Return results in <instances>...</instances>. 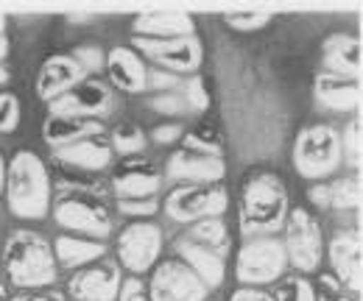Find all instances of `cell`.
<instances>
[{"label":"cell","mask_w":363,"mask_h":301,"mask_svg":"<svg viewBox=\"0 0 363 301\" xmlns=\"http://www.w3.org/2000/svg\"><path fill=\"white\" fill-rule=\"evenodd\" d=\"M6 201L9 212L20 220H40L50 210V178L43 159L34 151H17L6 168Z\"/></svg>","instance_id":"obj_1"},{"label":"cell","mask_w":363,"mask_h":301,"mask_svg":"<svg viewBox=\"0 0 363 301\" xmlns=\"http://www.w3.org/2000/svg\"><path fill=\"white\" fill-rule=\"evenodd\" d=\"M288 217V190L274 173H255L240 195V232L246 237H272Z\"/></svg>","instance_id":"obj_2"},{"label":"cell","mask_w":363,"mask_h":301,"mask_svg":"<svg viewBox=\"0 0 363 301\" xmlns=\"http://www.w3.org/2000/svg\"><path fill=\"white\" fill-rule=\"evenodd\" d=\"M3 262H6L11 285L20 290H45L59 279V265L53 259V249L48 246L45 237L28 229L9 234Z\"/></svg>","instance_id":"obj_3"},{"label":"cell","mask_w":363,"mask_h":301,"mask_svg":"<svg viewBox=\"0 0 363 301\" xmlns=\"http://www.w3.org/2000/svg\"><path fill=\"white\" fill-rule=\"evenodd\" d=\"M296 173L308 181H321L338 171L341 165V137L327 123H316L299 131L294 145Z\"/></svg>","instance_id":"obj_4"},{"label":"cell","mask_w":363,"mask_h":301,"mask_svg":"<svg viewBox=\"0 0 363 301\" xmlns=\"http://www.w3.org/2000/svg\"><path fill=\"white\" fill-rule=\"evenodd\" d=\"M282 229H285L282 249H285L288 265H294L299 273L318 271L321 259H324V234H321L316 217L305 207H294L285 217Z\"/></svg>","instance_id":"obj_5"},{"label":"cell","mask_w":363,"mask_h":301,"mask_svg":"<svg viewBox=\"0 0 363 301\" xmlns=\"http://www.w3.org/2000/svg\"><path fill=\"white\" fill-rule=\"evenodd\" d=\"M285 268H288L285 249L277 237H252L238 254L235 276L246 288H263L279 282L285 276Z\"/></svg>","instance_id":"obj_6"},{"label":"cell","mask_w":363,"mask_h":301,"mask_svg":"<svg viewBox=\"0 0 363 301\" xmlns=\"http://www.w3.org/2000/svg\"><path fill=\"white\" fill-rule=\"evenodd\" d=\"M165 212L177 223H199L207 217H221L227 212V190L221 184H182L168 193Z\"/></svg>","instance_id":"obj_7"},{"label":"cell","mask_w":363,"mask_h":301,"mask_svg":"<svg viewBox=\"0 0 363 301\" xmlns=\"http://www.w3.org/2000/svg\"><path fill=\"white\" fill-rule=\"evenodd\" d=\"M162 251V229L151 220L129 223L118 237V259L129 273H145Z\"/></svg>","instance_id":"obj_8"},{"label":"cell","mask_w":363,"mask_h":301,"mask_svg":"<svg viewBox=\"0 0 363 301\" xmlns=\"http://www.w3.org/2000/svg\"><path fill=\"white\" fill-rule=\"evenodd\" d=\"M53 217L62 229L67 232H79V237H87V240H104L109 232H112V217L109 212L84 195H70V198H62L53 210Z\"/></svg>","instance_id":"obj_9"},{"label":"cell","mask_w":363,"mask_h":301,"mask_svg":"<svg viewBox=\"0 0 363 301\" xmlns=\"http://www.w3.org/2000/svg\"><path fill=\"white\" fill-rule=\"evenodd\" d=\"M207 288L179 259H165L148 285V301H204Z\"/></svg>","instance_id":"obj_10"},{"label":"cell","mask_w":363,"mask_h":301,"mask_svg":"<svg viewBox=\"0 0 363 301\" xmlns=\"http://www.w3.org/2000/svg\"><path fill=\"white\" fill-rule=\"evenodd\" d=\"M135 47H140L148 62H154L160 70H165L171 76L193 73L201 64V45L196 37H179V40H140L135 37Z\"/></svg>","instance_id":"obj_11"},{"label":"cell","mask_w":363,"mask_h":301,"mask_svg":"<svg viewBox=\"0 0 363 301\" xmlns=\"http://www.w3.org/2000/svg\"><path fill=\"white\" fill-rule=\"evenodd\" d=\"M50 118H76V120H98L112 109V92L106 84L98 81H82L65 92L62 98L48 103Z\"/></svg>","instance_id":"obj_12"},{"label":"cell","mask_w":363,"mask_h":301,"mask_svg":"<svg viewBox=\"0 0 363 301\" xmlns=\"http://www.w3.org/2000/svg\"><path fill=\"white\" fill-rule=\"evenodd\" d=\"M121 271L109 259H98L70 279V296L76 301H115L121 290Z\"/></svg>","instance_id":"obj_13"},{"label":"cell","mask_w":363,"mask_h":301,"mask_svg":"<svg viewBox=\"0 0 363 301\" xmlns=\"http://www.w3.org/2000/svg\"><path fill=\"white\" fill-rule=\"evenodd\" d=\"M224 173H227V168H224L221 157H207V154H196V151H187V148L171 154V159L165 165V176L171 181L193 184V187L221 184Z\"/></svg>","instance_id":"obj_14"},{"label":"cell","mask_w":363,"mask_h":301,"mask_svg":"<svg viewBox=\"0 0 363 301\" xmlns=\"http://www.w3.org/2000/svg\"><path fill=\"white\" fill-rule=\"evenodd\" d=\"M327 257H330L335 279H338L347 290L361 293V232H358V229H352V232H350V229L338 232V234L330 240Z\"/></svg>","instance_id":"obj_15"},{"label":"cell","mask_w":363,"mask_h":301,"mask_svg":"<svg viewBox=\"0 0 363 301\" xmlns=\"http://www.w3.org/2000/svg\"><path fill=\"white\" fill-rule=\"evenodd\" d=\"M84 70L76 64V59L73 56H50L45 59V64H43V70H40V76H37V95L43 98V101H56V98H62L65 92H70L73 86H79L84 81Z\"/></svg>","instance_id":"obj_16"},{"label":"cell","mask_w":363,"mask_h":301,"mask_svg":"<svg viewBox=\"0 0 363 301\" xmlns=\"http://www.w3.org/2000/svg\"><path fill=\"white\" fill-rule=\"evenodd\" d=\"M106 73L121 92L140 95L148 89V67L132 47H112L106 53Z\"/></svg>","instance_id":"obj_17"},{"label":"cell","mask_w":363,"mask_h":301,"mask_svg":"<svg viewBox=\"0 0 363 301\" xmlns=\"http://www.w3.org/2000/svg\"><path fill=\"white\" fill-rule=\"evenodd\" d=\"M324 73L358 81L361 79V42L350 34H333L324 42Z\"/></svg>","instance_id":"obj_18"},{"label":"cell","mask_w":363,"mask_h":301,"mask_svg":"<svg viewBox=\"0 0 363 301\" xmlns=\"http://www.w3.org/2000/svg\"><path fill=\"white\" fill-rule=\"evenodd\" d=\"M135 34L140 40H179L193 37V17L187 11H151L135 20Z\"/></svg>","instance_id":"obj_19"},{"label":"cell","mask_w":363,"mask_h":301,"mask_svg":"<svg viewBox=\"0 0 363 301\" xmlns=\"http://www.w3.org/2000/svg\"><path fill=\"white\" fill-rule=\"evenodd\" d=\"M177 254H179V262H184V265L201 279V285H204L207 290L224 285V276H227L224 257L213 254V251L204 249V246H196V243L187 240V237H182L179 243H177Z\"/></svg>","instance_id":"obj_20"},{"label":"cell","mask_w":363,"mask_h":301,"mask_svg":"<svg viewBox=\"0 0 363 301\" xmlns=\"http://www.w3.org/2000/svg\"><path fill=\"white\" fill-rule=\"evenodd\" d=\"M162 187V178L154 168L145 165H126L115 173L112 178V190L118 195V201H140V198H157Z\"/></svg>","instance_id":"obj_21"},{"label":"cell","mask_w":363,"mask_h":301,"mask_svg":"<svg viewBox=\"0 0 363 301\" xmlns=\"http://www.w3.org/2000/svg\"><path fill=\"white\" fill-rule=\"evenodd\" d=\"M56 162L79 168V171H104L112 162V148L104 142V137H90V140H79L73 145H65L56 151Z\"/></svg>","instance_id":"obj_22"},{"label":"cell","mask_w":363,"mask_h":301,"mask_svg":"<svg viewBox=\"0 0 363 301\" xmlns=\"http://www.w3.org/2000/svg\"><path fill=\"white\" fill-rule=\"evenodd\" d=\"M316 101L330 112H358L361 106V84L347 81L330 73H321L316 79Z\"/></svg>","instance_id":"obj_23"},{"label":"cell","mask_w":363,"mask_h":301,"mask_svg":"<svg viewBox=\"0 0 363 301\" xmlns=\"http://www.w3.org/2000/svg\"><path fill=\"white\" fill-rule=\"evenodd\" d=\"M106 246L101 240H87V237H73V234H62L53 243V259L62 268H87L92 262L104 259Z\"/></svg>","instance_id":"obj_24"},{"label":"cell","mask_w":363,"mask_h":301,"mask_svg":"<svg viewBox=\"0 0 363 301\" xmlns=\"http://www.w3.org/2000/svg\"><path fill=\"white\" fill-rule=\"evenodd\" d=\"M45 142L59 151L65 145H73L79 140H90V137H101L104 134V123L101 120H76V118H48L45 126Z\"/></svg>","instance_id":"obj_25"},{"label":"cell","mask_w":363,"mask_h":301,"mask_svg":"<svg viewBox=\"0 0 363 301\" xmlns=\"http://www.w3.org/2000/svg\"><path fill=\"white\" fill-rule=\"evenodd\" d=\"M187 240H193L196 246H204V249H210L213 254L224 257V251L229 249L227 223H224L221 217L199 220V223H193V229H190V237H187Z\"/></svg>","instance_id":"obj_26"},{"label":"cell","mask_w":363,"mask_h":301,"mask_svg":"<svg viewBox=\"0 0 363 301\" xmlns=\"http://www.w3.org/2000/svg\"><path fill=\"white\" fill-rule=\"evenodd\" d=\"M148 145V137L145 131L140 129L137 123H121L112 131V151H118L121 157H135V154H143Z\"/></svg>","instance_id":"obj_27"},{"label":"cell","mask_w":363,"mask_h":301,"mask_svg":"<svg viewBox=\"0 0 363 301\" xmlns=\"http://www.w3.org/2000/svg\"><path fill=\"white\" fill-rule=\"evenodd\" d=\"M330 207L333 210H358L361 207V178L352 176V178H338L330 184Z\"/></svg>","instance_id":"obj_28"},{"label":"cell","mask_w":363,"mask_h":301,"mask_svg":"<svg viewBox=\"0 0 363 301\" xmlns=\"http://www.w3.org/2000/svg\"><path fill=\"white\" fill-rule=\"evenodd\" d=\"M274 301H318L316 288L305 276H288L279 282Z\"/></svg>","instance_id":"obj_29"},{"label":"cell","mask_w":363,"mask_h":301,"mask_svg":"<svg viewBox=\"0 0 363 301\" xmlns=\"http://www.w3.org/2000/svg\"><path fill=\"white\" fill-rule=\"evenodd\" d=\"M184 140V148L187 151H196V154H207V157H221V142H218V134L213 129H201V131H190Z\"/></svg>","instance_id":"obj_30"},{"label":"cell","mask_w":363,"mask_h":301,"mask_svg":"<svg viewBox=\"0 0 363 301\" xmlns=\"http://www.w3.org/2000/svg\"><path fill=\"white\" fill-rule=\"evenodd\" d=\"M361 118H352L341 137V157H347V162L355 168H361Z\"/></svg>","instance_id":"obj_31"},{"label":"cell","mask_w":363,"mask_h":301,"mask_svg":"<svg viewBox=\"0 0 363 301\" xmlns=\"http://www.w3.org/2000/svg\"><path fill=\"white\" fill-rule=\"evenodd\" d=\"M70 56L76 59V64L84 73H101L104 64H106V56H104V47L101 45H79V47H73Z\"/></svg>","instance_id":"obj_32"},{"label":"cell","mask_w":363,"mask_h":301,"mask_svg":"<svg viewBox=\"0 0 363 301\" xmlns=\"http://www.w3.org/2000/svg\"><path fill=\"white\" fill-rule=\"evenodd\" d=\"M20 126V101L14 92H0V131L11 134Z\"/></svg>","instance_id":"obj_33"},{"label":"cell","mask_w":363,"mask_h":301,"mask_svg":"<svg viewBox=\"0 0 363 301\" xmlns=\"http://www.w3.org/2000/svg\"><path fill=\"white\" fill-rule=\"evenodd\" d=\"M274 14L269 11H249V14H229L227 23L238 31H255V28H263L266 23H272Z\"/></svg>","instance_id":"obj_34"},{"label":"cell","mask_w":363,"mask_h":301,"mask_svg":"<svg viewBox=\"0 0 363 301\" xmlns=\"http://www.w3.org/2000/svg\"><path fill=\"white\" fill-rule=\"evenodd\" d=\"M151 109L160 115H182L187 109V103L177 92H160L157 98H151Z\"/></svg>","instance_id":"obj_35"},{"label":"cell","mask_w":363,"mask_h":301,"mask_svg":"<svg viewBox=\"0 0 363 301\" xmlns=\"http://www.w3.org/2000/svg\"><path fill=\"white\" fill-rule=\"evenodd\" d=\"M121 212L132 217H151L160 210V201L157 198H140V201H118Z\"/></svg>","instance_id":"obj_36"},{"label":"cell","mask_w":363,"mask_h":301,"mask_svg":"<svg viewBox=\"0 0 363 301\" xmlns=\"http://www.w3.org/2000/svg\"><path fill=\"white\" fill-rule=\"evenodd\" d=\"M184 103H187V106H193V109H199V112H204V109L210 106V92H207V86H204V81H201L199 76H196V79L187 84Z\"/></svg>","instance_id":"obj_37"},{"label":"cell","mask_w":363,"mask_h":301,"mask_svg":"<svg viewBox=\"0 0 363 301\" xmlns=\"http://www.w3.org/2000/svg\"><path fill=\"white\" fill-rule=\"evenodd\" d=\"M182 137H184V126L182 123H162V126H157V129L151 131V140L157 145H171V142H177Z\"/></svg>","instance_id":"obj_38"},{"label":"cell","mask_w":363,"mask_h":301,"mask_svg":"<svg viewBox=\"0 0 363 301\" xmlns=\"http://www.w3.org/2000/svg\"><path fill=\"white\" fill-rule=\"evenodd\" d=\"M115 301H148V293H145V285L132 276L126 282H121V290H118V299Z\"/></svg>","instance_id":"obj_39"},{"label":"cell","mask_w":363,"mask_h":301,"mask_svg":"<svg viewBox=\"0 0 363 301\" xmlns=\"http://www.w3.org/2000/svg\"><path fill=\"white\" fill-rule=\"evenodd\" d=\"M177 84H179L177 76H171V73H165V70H148V86H151V89H157V92H171Z\"/></svg>","instance_id":"obj_40"},{"label":"cell","mask_w":363,"mask_h":301,"mask_svg":"<svg viewBox=\"0 0 363 301\" xmlns=\"http://www.w3.org/2000/svg\"><path fill=\"white\" fill-rule=\"evenodd\" d=\"M308 198H311V204H316L318 210H327V207H330V184H327V181L311 184Z\"/></svg>","instance_id":"obj_41"},{"label":"cell","mask_w":363,"mask_h":301,"mask_svg":"<svg viewBox=\"0 0 363 301\" xmlns=\"http://www.w3.org/2000/svg\"><path fill=\"white\" fill-rule=\"evenodd\" d=\"M14 301H65V296L59 293V290H23V293H17Z\"/></svg>","instance_id":"obj_42"},{"label":"cell","mask_w":363,"mask_h":301,"mask_svg":"<svg viewBox=\"0 0 363 301\" xmlns=\"http://www.w3.org/2000/svg\"><path fill=\"white\" fill-rule=\"evenodd\" d=\"M229 301H274V296L266 293V290H260V288H240V290L232 293Z\"/></svg>","instance_id":"obj_43"},{"label":"cell","mask_w":363,"mask_h":301,"mask_svg":"<svg viewBox=\"0 0 363 301\" xmlns=\"http://www.w3.org/2000/svg\"><path fill=\"white\" fill-rule=\"evenodd\" d=\"M318 301H350V299H347V296H344V290H341V293H324Z\"/></svg>","instance_id":"obj_44"},{"label":"cell","mask_w":363,"mask_h":301,"mask_svg":"<svg viewBox=\"0 0 363 301\" xmlns=\"http://www.w3.org/2000/svg\"><path fill=\"white\" fill-rule=\"evenodd\" d=\"M3 184H6V165H3V157H0V193H3Z\"/></svg>","instance_id":"obj_45"},{"label":"cell","mask_w":363,"mask_h":301,"mask_svg":"<svg viewBox=\"0 0 363 301\" xmlns=\"http://www.w3.org/2000/svg\"><path fill=\"white\" fill-rule=\"evenodd\" d=\"M9 53V42H6V37H0V59Z\"/></svg>","instance_id":"obj_46"},{"label":"cell","mask_w":363,"mask_h":301,"mask_svg":"<svg viewBox=\"0 0 363 301\" xmlns=\"http://www.w3.org/2000/svg\"><path fill=\"white\" fill-rule=\"evenodd\" d=\"M6 81H9V70L0 64V84H6Z\"/></svg>","instance_id":"obj_47"},{"label":"cell","mask_w":363,"mask_h":301,"mask_svg":"<svg viewBox=\"0 0 363 301\" xmlns=\"http://www.w3.org/2000/svg\"><path fill=\"white\" fill-rule=\"evenodd\" d=\"M3 28H6V14L0 11V37H3Z\"/></svg>","instance_id":"obj_48"},{"label":"cell","mask_w":363,"mask_h":301,"mask_svg":"<svg viewBox=\"0 0 363 301\" xmlns=\"http://www.w3.org/2000/svg\"><path fill=\"white\" fill-rule=\"evenodd\" d=\"M0 290H3V282H0Z\"/></svg>","instance_id":"obj_49"},{"label":"cell","mask_w":363,"mask_h":301,"mask_svg":"<svg viewBox=\"0 0 363 301\" xmlns=\"http://www.w3.org/2000/svg\"><path fill=\"white\" fill-rule=\"evenodd\" d=\"M0 301H6V299H0Z\"/></svg>","instance_id":"obj_50"}]
</instances>
